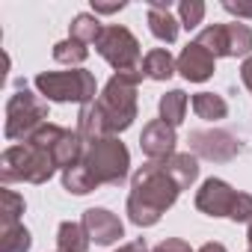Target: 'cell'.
Segmentation results:
<instances>
[{
    "label": "cell",
    "mask_w": 252,
    "mask_h": 252,
    "mask_svg": "<svg viewBox=\"0 0 252 252\" xmlns=\"http://www.w3.org/2000/svg\"><path fill=\"white\" fill-rule=\"evenodd\" d=\"M101 30H104V24L98 21L95 12H80V15H74L71 24H68V36L77 39V42H83V45H95L98 36H101Z\"/></svg>",
    "instance_id": "7402d4cb"
},
{
    "label": "cell",
    "mask_w": 252,
    "mask_h": 252,
    "mask_svg": "<svg viewBox=\"0 0 252 252\" xmlns=\"http://www.w3.org/2000/svg\"><path fill=\"white\" fill-rule=\"evenodd\" d=\"M128 3L125 0H116V3H104V0H92V12L95 15H113V12H119V9H125Z\"/></svg>",
    "instance_id": "1f68e13d"
},
{
    "label": "cell",
    "mask_w": 252,
    "mask_h": 252,
    "mask_svg": "<svg viewBox=\"0 0 252 252\" xmlns=\"http://www.w3.org/2000/svg\"><path fill=\"white\" fill-rule=\"evenodd\" d=\"M214 71H217V57H214L211 51H205L196 39L178 54V74H181L184 80H190V83H205V80L214 77Z\"/></svg>",
    "instance_id": "4fadbf2b"
},
{
    "label": "cell",
    "mask_w": 252,
    "mask_h": 252,
    "mask_svg": "<svg viewBox=\"0 0 252 252\" xmlns=\"http://www.w3.org/2000/svg\"><path fill=\"white\" fill-rule=\"evenodd\" d=\"M175 143H178V134L172 125H166L163 119H152L143 134H140V149L149 160H166L175 155Z\"/></svg>",
    "instance_id": "8fae6325"
},
{
    "label": "cell",
    "mask_w": 252,
    "mask_h": 252,
    "mask_svg": "<svg viewBox=\"0 0 252 252\" xmlns=\"http://www.w3.org/2000/svg\"><path fill=\"white\" fill-rule=\"evenodd\" d=\"M190 152L202 160H211V163H228L234 160L243 146L240 140L231 134V131H222V128H199V131H190Z\"/></svg>",
    "instance_id": "9c48e42d"
},
{
    "label": "cell",
    "mask_w": 252,
    "mask_h": 252,
    "mask_svg": "<svg viewBox=\"0 0 252 252\" xmlns=\"http://www.w3.org/2000/svg\"><path fill=\"white\" fill-rule=\"evenodd\" d=\"M178 71V60L169 54V48H155L143 57V74L149 80H169Z\"/></svg>",
    "instance_id": "2e32d148"
},
{
    "label": "cell",
    "mask_w": 252,
    "mask_h": 252,
    "mask_svg": "<svg viewBox=\"0 0 252 252\" xmlns=\"http://www.w3.org/2000/svg\"><path fill=\"white\" fill-rule=\"evenodd\" d=\"M57 252H89V234L83 222H60L57 228Z\"/></svg>",
    "instance_id": "ac0fdd59"
},
{
    "label": "cell",
    "mask_w": 252,
    "mask_h": 252,
    "mask_svg": "<svg viewBox=\"0 0 252 252\" xmlns=\"http://www.w3.org/2000/svg\"><path fill=\"white\" fill-rule=\"evenodd\" d=\"M240 80H243V86L252 92V57L243 60V65H240Z\"/></svg>",
    "instance_id": "836d02e7"
},
{
    "label": "cell",
    "mask_w": 252,
    "mask_h": 252,
    "mask_svg": "<svg viewBox=\"0 0 252 252\" xmlns=\"http://www.w3.org/2000/svg\"><path fill=\"white\" fill-rule=\"evenodd\" d=\"M63 187H65L68 193H74V196H86V193L98 190L101 184L92 178V172H89L83 163H77V166H71V169L63 172Z\"/></svg>",
    "instance_id": "d4e9b609"
},
{
    "label": "cell",
    "mask_w": 252,
    "mask_h": 252,
    "mask_svg": "<svg viewBox=\"0 0 252 252\" xmlns=\"http://www.w3.org/2000/svg\"><path fill=\"white\" fill-rule=\"evenodd\" d=\"M228 220H231V222H252V196H249V193H237Z\"/></svg>",
    "instance_id": "f1b7e54d"
},
{
    "label": "cell",
    "mask_w": 252,
    "mask_h": 252,
    "mask_svg": "<svg viewBox=\"0 0 252 252\" xmlns=\"http://www.w3.org/2000/svg\"><path fill=\"white\" fill-rule=\"evenodd\" d=\"M92 178L98 184H113L119 187L125 178H128V169H131V152L119 137H101V140H92L86 143V152H83V160H80Z\"/></svg>",
    "instance_id": "8992f818"
},
{
    "label": "cell",
    "mask_w": 252,
    "mask_h": 252,
    "mask_svg": "<svg viewBox=\"0 0 252 252\" xmlns=\"http://www.w3.org/2000/svg\"><path fill=\"white\" fill-rule=\"evenodd\" d=\"M95 51L116 68V74H140L143 71L140 39L122 24H107L95 42Z\"/></svg>",
    "instance_id": "52a82bcc"
},
{
    "label": "cell",
    "mask_w": 252,
    "mask_h": 252,
    "mask_svg": "<svg viewBox=\"0 0 252 252\" xmlns=\"http://www.w3.org/2000/svg\"><path fill=\"white\" fill-rule=\"evenodd\" d=\"M190 104H193V113L199 119H205V122H220V119L228 116V104L217 92H196L190 98Z\"/></svg>",
    "instance_id": "ffe728a7"
},
{
    "label": "cell",
    "mask_w": 252,
    "mask_h": 252,
    "mask_svg": "<svg viewBox=\"0 0 252 252\" xmlns=\"http://www.w3.org/2000/svg\"><path fill=\"white\" fill-rule=\"evenodd\" d=\"M246 243H249V252H252V222H249V231H246Z\"/></svg>",
    "instance_id": "d590c367"
},
{
    "label": "cell",
    "mask_w": 252,
    "mask_h": 252,
    "mask_svg": "<svg viewBox=\"0 0 252 252\" xmlns=\"http://www.w3.org/2000/svg\"><path fill=\"white\" fill-rule=\"evenodd\" d=\"M27 143H33L36 149L48 152L51 160H54V166L63 169V172L71 169V166H77V163L83 160V152H86V140H83L77 131L60 128V125H54V122L42 125V128H39Z\"/></svg>",
    "instance_id": "ba28073f"
},
{
    "label": "cell",
    "mask_w": 252,
    "mask_h": 252,
    "mask_svg": "<svg viewBox=\"0 0 252 252\" xmlns=\"http://www.w3.org/2000/svg\"><path fill=\"white\" fill-rule=\"evenodd\" d=\"M225 42H228V57H252V27L243 21H228L225 24Z\"/></svg>",
    "instance_id": "44dd1931"
},
{
    "label": "cell",
    "mask_w": 252,
    "mask_h": 252,
    "mask_svg": "<svg viewBox=\"0 0 252 252\" xmlns=\"http://www.w3.org/2000/svg\"><path fill=\"white\" fill-rule=\"evenodd\" d=\"M149 30L158 42L172 45L181 33V21L169 12V0H149Z\"/></svg>",
    "instance_id": "5bb4252c"
},
{
    "label": "cell",
    "mask_w": 252,
    "mask_h": 252,
    "mask_svg": "<svg viewBox=\"0 0 252 252\" xmlns=\"http://www.w3.org/2000/svg\"><path fill=\"white\" fill-rule=\"evenodd\" d=\"M24 208H27L24 196H18V193L9 190V187L0 190V225H15V222L21 220Z\"/></svg>",
    "instance_id": "484cf974"
},
{
    "label": "cell",
    "mask_w": 252,
    "mask_h": 252,
    "mask_svg": "<svg viewBox=\"0 0 252 252\" xmlns=\"http://www.w3.org/2000/svg\"><path fill=\"white\" fill-rule=\"evenodd\" d=\"M80 222H83L89 240H95L98 246H113L116 240L125 237L122 220L113 211H107V208H89V211H83V220Z\"/></svg>",
    "instance_id": "7c38bea8"
},
{
    "label": "cell",
    "mask_w": 252,
    "mask_h": 252,
    "mask_svg": "<svg viewBox=\"0 0 252 252\" xmlns=\"http://www.w3.org/2000/svg\"><path fill=\"white\" fill-rule=\"evenodd\" d=\"M42 125H48V101L36 92L27 89V83L21 80L15 95H9L6 101V125L3 134L12 143H27Z\"/></svg>",
    "instance_id": "5b68a950"
},
{
    "label": "cell",
    "mask_w": 252,
    "mask_h": 252,
    "mask_svg": "<svg viewBox=\"0 0 252 252\" xmlns=\"http://www.w3.org/2000/svg\"><path fill=\"white\" fill-rule=\"evenodd\" d=\"M77 134H80L86 143L101 140V137H110L107 125H104V116H101V110H98L95 101L80 107V113H77Z\"/></svg>",
    "instance_id": "e0dca14e"
},
{
    "label": "cell",
    "mask_w": 252,
    "mask_h": 252,
    "mask_svg": "<svg viewBox=\"0 0 252 252\" xmlns=\"http://www.w3.org/2000/svg\"><path fill=\"white\" fill-rule=\"evenodd\" d=\"M178 196H181V187L166 172L163 160H149L131 175L128 220L140 228H152L178 202Z\"/></svg>",
    "instance_id": "6da1fadb"
},
{
    "label": "cell",
    "mask_w": 252,
    "mask_h": 252,
    "mask_svg": "<svg viewBox=\"0 0 252 252\" xmlns=\"http://www.w3.org/2000/svg\"><path fill=\"white\" fill-rule=\"evenodd\" d=\"M163 166H166V172L175 178V184L181 187V193L190 190V187L196 184V178H199V158H196L193 152H175L172 158L163 160Z\"/></svg>",
    "instance_id": "9a60e30c"
},
{
    "label": "cell",
    "mask_w": 252,
    "mask_h": 252,
    "mask_svg": "<svg viewBox=\"0 0 252 252\" xmlns=\"http://www.w3.org/2000/svg\"><path fill=\"white\" fill-rule=\"evenodd\" d=\"M222 9L228 15H234L237 21L240 18H252V0H222Z\"/></svg>",
    "instance_id": "f546056e"
},
{
    "label": "cell",
    "mask_w": 252,
    "mask_h": 252,
    "mask_svg": "<svg viewBox=\"0 0 252 252\" xmlns=\"http://www.w3.org/2000/svg\"><path fill=\"white\" fill-rule=\"evenodd\" d=\"M196 252H228L222 243H217V240H211V243H205V246H199Z\"/></svg>",
    "instance_id": "e575fe53"
},
{
    "label": "cell",
    "mask_w": 252,
    "mask_h": 252,
    "mask_svg": "<svg viewBox=\"0 0 252 252\" xmlns=\"http://www.w3.org/2000/svg\"><path fill=\"white\" fill-rule=\"evenodd\" d=\"M36 89L45 101L54 104H92L98 95L95 74L86 68H68V71H42L36 74Z\"/></svg>",
    "instance_id": "277c9868"
},
{
    "label": "cell",
    "mask_w": 252,
    "mask_h": 252,
    "mask_svg": "<svg viewBox=\"0 0 252 252\" xmlns=\"http://www.w3.org/2000/svg\"><path fill=\"white\" fill-rule=\"evenodd\" d=\"M196 42L205 48V51H211L217 60L220 57H228V42H225V24H208L199 36H196Z\"/></svg>",
    "instance_id": "4316f807"
},
{
    "label": "cell",
    "mask_w": 252,
    "mask_h": 252,
    "mask_svg": "<svg viewBox=\"0 0 252 252\" xmlns=\"http://www.w3.org/2000/svg\"><path fill=\"white\" fill-rule=\"evenodd\" d=\"M187 104H190V98H187L184 89H169L166 95H160L158 113H160V119H163L166 125L178 128V125L184 122V116H187Z\"/></svg>",
    "instance_id": "d6986e66"
},
{
    "label": "cell",
    "mask_w": 252,
    "mask_h": 252,
    "mask_svg": "<svg viewBox=\"0 0 252 252\" xmlns=\"http://www.w3.org/2000/svg\"><path fill=\"white\" fill-rule=\"evenodd\" d=\"M86 57H89V45H83V42H77V39H71V36L54 45V60H57L60 65L77 68V65L86 63Z\"/></svg>",
    "instance_id": "cb8c5ba5"
},
{
    "label": "cell",
    "mask_w": 252,
    "mask_h": 252,
    "mask_svg": "<svg viewBox=\"0 0 252 252\" xmlns=\"http://www.w3.org/2000/svg\"><path fill=\"white\" fill-rule=\"evenodd\" d=\"M54 172H57V166H54L51 155L36 149L33 143L9 146L3 155H0V181H3V187H9L15 181L48 184L54 178Z\"/></svg>",
    "instance_id": "3957f363"
},
{
    "label": "cell",
    "mask_w": 252,
    "mask_h": 252,
    "mask_svg": "<svg viewBox=\"0 0 252 252\" xmlns=\"http://www.w3.org/2000/svg\"><path fill=\"white\" fill-rule=\"evenodd\" d=\"M237 193H240V190H234L228 181H222V178H208V181H202V187L196 190V208H199L205 217H228L231 208H234Z\"/></svg>",
    "instance_id": "30bf717a"
},
{
    "label": "cell",
    "mask_w": 252,
    "mask_h": 252,
    "mask_svg": "<svg viewBox=\"0 0 252 252\" xmlns=\"http://www.w3.org/2000/svg\"><path fill=\"white\" fill-rule=\"evenodd\" d=\"M152 252H193V249H190V243L181 240V237H166V240H160Z\"/></svg>",
    "instance_id": "4dcf8cb0"
},
{
    "label": "cell",
    "mask_w": 252,
    "mask_h": 252,
    "mask_svg": "<svg viewBox=\"0 0 252 252\" xmlns=\"http://www.w3.org/2000/svg\"><path fill=\"white\" fill-rule=\"evenodd\" d=\"M116 252H152V249L146 246V240H143V237H137V240H131V243H122Z\"/></svg>",
    "instance_id": "d6a6232c"
},
{
    "label": "cell",
    "mask_w": 252,
    "mask_h": 252,
    "mask_svg": "<svg viewBox=\"0 0 252 252\" xmlns=\"http://www.w3.org/2000/svg\"><path fill=\"white\" fill-rule=\"evenodd\" d=\"M33 234L24 222L15 225H0V252H30Z\"/></svg>",
    "instance_id": "603a6c76"
},
{
    "label": "cell",
    "mask_w": 252,
    "mask_h": 252,
    "mask_svg": "<svg viewBox=\"0 0 252 252\" xmlns=\"http://www.w3.org/2000/svg\"><path fill=\"white\" fill-rule=\"evenodd\" d=\"M143 71L140 74H113L101 95L95 98L101 116H104V125L110 137H119L122 131H128L134 119H137V86L143 83Z\"/></svg>",
    "instance_id": "7a4b0ae2"
},
{
    "label": "cell",
    "mask_w": 252,
    "mask_h": 252,
    "mask_svg": "<svg viewBox=\"0 0 252 252\" xmlns=\"http://www.w3.org/2000/svg\"><path fill=\"white\" fill-rule=\"evenodd\" d=\"M178 21L184 30H196L205 21V3L202 0H181L178 3Z\"/></svg>",
    "instance_id": "83f0119b"
}]
</instances>
